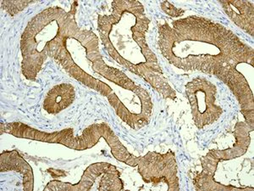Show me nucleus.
I'll use <instances>...</instances> for the list:
<instances>
[{
  "mask_svg": "<svg viewBox=\"0 0 254 191\" xmlns=\"http://www.w3.org/2000/svg\"><path fill=\"white\" fill-rule=\"evenodd\" d=\"M110 163H95L89 166L84 173L81 181L75 186H71L69 183H62L54 180L49 183L44 191H89L96 179L101 174H104L110 168Z\"/></svg>",
  "mask_w": 254,
  "mask_h": 191,
  "instance_id": "nucleus-2",
  "label": "nucleus"
},
{
  "mask_svg": "<svg viewBox=\"0 0 254 191\" xmlns=\"http://www.w3.org/2000/svg\"><path fill=\"white\" fill-rule=\"evenodd\" d=\"M49 173L52 174L53 177L65 176V174L63 171H59V170H54V169H49Z\"/></svg>",
  "mask_w": 254,
  "mask_h": 191,
  "instance_id": "nucleus-8",
  "label": "nucleus"
},
{
  "mask_svg": "<svg viewBox=\"0 0 254 191\" xmlns=\"http://www.w3.org/2000/svg\"><path fill=\"white\" fill-rule=\"evenodd\" d=\"M75 89L71 84H61L49 90L44 102V109L49 114H57L69 107L75 99Z\"/></svg>",
  "mask_w": 254,
  "mask_h": 191,
  "instance_id": "nucleus-1",
  "label": "nucleus"
},
{
  "mask_svg": "<svg viewBox=\"0 0 254 191\" xmlns=\"http://www.w3.org/2000/svg\"><path fill=\"white\" fill-rule=\"evenodd\" d=\"M1 172H19L23 175V185L25 191L33 190V173L29 164L21 157L16 151H3L0 157Z\"/></svg>",
  "mask_w": 254,
  "mask_h": 191,
  "instance_id": "nucleus-3",
  "label": "nucleus"
},
{
  "mask_svg": "<svg viewBox=\"0 0 254 191\" xmlns=\"http://www.w3.org/2000/svg\"><path fill=\"white\" fill-rule=\"evenodd\" d=\"M161 7L163 10L167 13L168 15L171 16H179V15L184 14V10L182 9H177L175 6L172 5L171 3H169L167 1L163 2L161 3Z\"/></svg>",
  "mask_w": 254,
  "mask_h": 191,
  "instance_id": "nucleus-7",
  "label": "nucleus"
},
{
  "mask_svg": "<svg viewBox=\"0 0 254 191\" xmlns=\"http://www.w3.org/2000/svg\"><path fill=\"white\" fill-rule=\"evenodd\" d=\"M31 3L32 1H3L2 6L3 9L9 12L10 15H15Z\"/></svg>",
  "mask_w": 254,
  "mask_h": 191,
  "instance_id": "nucleus-6",
  "label": "nucleus"
},
{
  "mask_svg": "<svg viewBox=\"0 0 254 191\" xmlns=\"http://www.w3.org/2000/svg\"><path fill=\"white\" fill-rule=\"evenodd\" d=\"M93 67L96 73L103 76L109 81L113 82L119 86L124 88L126 90H133L136 87V84H134V82L130 80L125 73H122V71L108 67L103 61V58L94 61Z\"/></svg>",
  "mask_w": 254,
  "mask_h": 191,
  "instance_id": "nucleus-4",
  "label": "nucleus"
},
{
  "mask_svg": "<svg viewBox=\"0 0 254 191\" xmlns=\"http://www.w3.org/2000/svg\"><path fill=\"white\" fill-rule=\"evenodd\" d=\"M76 4H77L76 2L74 3V4H72V7H71V9H70L68 13L64 11V9L61 12V14L59 15L58 19L56 20V22L58 24V26L65 27V26H67V25L69 24V20H71V18L75 17ZM52 39H51V40H52ZM47 43H48V42H47ZM43 50H44V49H43ZM43 50H42V51H43ZM42 51H41L40 54L38 55V59H37L36 63H35L34 67H33V70H32V76H31V78H32V79H31V80H34L38 71H40L42 65L44 63V60L46 59L44 57V55H43V54H42Z\"/></svg>",
  "mask_w": 254,
  "mask_h": 191,
  "instance_id": "nucleus-5",
  "label": "nucleus"
}]
</instances>
